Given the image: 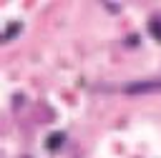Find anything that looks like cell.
I'll use <instances>...</instances> for the list:
<instances>
[{"label": "cell", "mask_w": 161, "mask_h": 158, "mask_svg": "<svg viewBox=\"0 0 161 158\" xmlns=\"http://www.w3.org/2000/svg\"><path fill=\"white\" fill-rule=\"evenodd\" d=\"M161 90V80H141V83H128L126 93L128 95H141V93H156Z\"/></svg>", "instance_id": "1"}, {"label": "cell", "mask_w": 161, "mask_h": 158, "mask_svg": "<svg viewBox=\"0 0 161 158\" xmlns=\"http://www.w3.org/2000/svg\"><path fill=\"white\" fill-rule=\"evenodd\" d=\"M151 33H153L156 40H161V18H153L151 20Z\"/></svg>", "instance_id": "2"}, {"label": "cell", "mask_w": 161, "mask_h": 158, "mask_svg": "<svg viewBox=\"0 0 161 158\" xmlns=\"http://www.w3.org/2000/svg\"><path fill=\"white\" fill-rule=\"evenodd\" d=\"M60 140H63V133H55V135L48 140V148H58V145H60Z\"/></svg>", "instance_id": "3"}, {"label": "cell", "mask_w": 161, "mask_h": 158, "mask_svg": "<svg viewBox=\"0 0 161 158\" xmlns=\"http://www.w3.org/2000/svg\"><path fill=\"white\" fill-rule=\"evenodd\" d=\"M18 28H20V25H18V23H15V25H10V28H8V30H5V33H3V40H8V38H13V35H15V30H18Z\"/></svg>", "instance_id": "4"}]
</instances>
